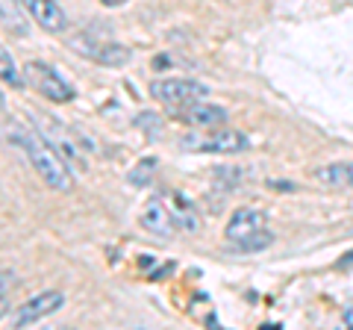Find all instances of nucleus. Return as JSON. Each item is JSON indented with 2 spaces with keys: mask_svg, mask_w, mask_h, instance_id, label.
Wrapping results in <instances>:
<instances>
[{
  "mask_svg": "<svg viewBox=\"0 0 353 330\" xmlns=\"http://www.w3.org/2000/svg\"><path fill=\"white\" fill-rule=\"evenodd\" d=\"M171 113H174V118H180L183 124L201 127V130H212V127H224L227 124V109L215 106V104H206V101H194L189 106L171 109Z\"/></svg>",
  "mask_w": 353,
  "mask_h": 330,
  "instance_id": "0eeeda50",
  "label": "nucleus"
},
{
  "mask_svg": "<svg viewBox=\"0 0 353 330\" xmlns=\"http://www.w3.org/2000/svg\"><path fill=\"white\" fill-rule=\"evenodd\" d=\"M139 124L148 127V136H159V133H162V121L153 118V113H141V115H139Z\"/></svg>",
  "mask_w": 353,
  "mask_h": 330,
  "instance_id": "dca6fc26",
  "label": "nucleus"
},
{
  "mask_svg": "<svg viewBox=\"0 0 353 330\" xmlns=\"http://www.w3.org/2000/svg\"><path fill=\"white\" fill-rule=\"evenodd\" d=\"M103 6H121V3H127V0H101Z\"/></svg>",
  "mask_w": 353,
  "mask_h": 330,
  "instance_id": "f3484780",
  "label": "nucleus"
},
{
  "mask_svg": "<svg viewBox=\"0 0 353 330\" xmlns=\"http://www.w3.org/2000/svg\"><path fill=\"white\" fill-rule=\"evenodd\" d=\"M62 304H65V295H62V292H41V295H36V298H30L27 304H21V310L15 313L12 324H15V327L36 324V322H41V318L53 316Z\"/></svg>",
  "mask_w": 353,
  "mask_h": 330,
  "instance_id": "6e6552de",
  "label": "nucleus"
},
{
  "mask_svg": "<svg viewBox=\"0 0 353 330\" xmlns=\"http://www.w3.org/2000/svg\"><path fill=\"white\" fill-rule=\"evenodd\" d=\"M0 62H3V80H6V86H24V80H21V74H18L15 62H12V57H9V50L0 53Z\"/></svg>",
  "mask_w": 353,
  "mask_h": 330,
  "instance_id": "2eb2a0df",
  "label": "nucleus"
},
{
  "mask_svg": "<svg viewBox=\"0 0 353 330\" xmlns=\"http://www.w3.org/2000/svg\"><path fill=\"white\" fill-rule=\"evenodd\" d=\"M71 48L88 59L106 65V68H118V65L130 62V50L124 45H115V41H92V39L80 36V39L71 41Z\"/></svg>",
  "mask_w": 353,
  "mask_h": 330,
  "instance_id": "39448f33",
  "label": "nucleus"
},
{
  "mask_svg": "<svg viewBox=\"0 0 353 330\" xmlns=\"http://www.w3.org/2000/svg\"><path fill=\"white\" fill-rule=\"evenodd\" d=\"M27 12L32 15V21L48 30V32H62L68 27V18H65V9L57 3V0H24Z\"/></svg>",
  "mask_w": 353,
  "mask_h": 330,
  "instance_id": "9d476101",
  "label": "nucleus"
},
{
  "mask_svg": "<svg viewBox=\"0 0 353 330\" xmlns=\"http://www.w3.org/2000/svg\"><path fill=\"white\" fill-rule=\"evenodd\" d=\"M265 224H268V215H265L262 206H239V210L230 215L224 236L236 245V242H241V239L262 233Z\"/></svg>",
  "mask_w": 353,
  "mask_h": 330,
  "instance_id": "423d86ee",
  "label": "nucleus"
},
{
  "mask_svg": "<svg viewBox=\"0 0 353 330\" xmlns=\"http://www.w3.org/2000/svg\"><path fill=\"white\" fill-rule=\"evenodd\" d=\"M171 215H174V224H176V230H185V233H192V230H197V213H194V206L185 201L183 195H174V210H171Z\"/></svg>",
  "mask_w": 353,
  "mask_h": 330,
  "instance_id": "f8f14e48",
  "label": "nucleus"
},
{
  "mask_svg": "<svg viewBox=\"0 0 353 330\" xmlns=\"http://www.w3.org/2000/svg\"><path fill=\"white\" fill-rule=\"evenodd\" d=\"M315 180L330 189H353V162H330L315 168Z\"/></svg>",
  "mask_w": 353,
  "mask_h": 330,
  "instance_id": "9b49d317",
  "label": "nucleus"
},
{
  "mask_svg": "<svg viewBox=\"0 0 353 330\" xmlns=\"http://www.w3.org/2000/svg\"><path fill=\"white\" fill-rule=\"evenodd\" d=\"M180 145L185 151H197V153H241L250 142L245 133L239 130H209V133H189L183 136Z\"/></svg>",
  "mask_w": 353,
  "mask_h": 330,
  "instance_id": "20e7f679",
  "label": "nucleus"
},
{
  "mask_svg": "<svg viewBox=\"0 0 353 330\" xmlns=\"http://www.w3.org/2000/svg\"><path fill=\"white\" fill-rule=\"evenodd\" d=\"M24 80L30 89H36L41 97H48L53 104H68L74 101V86L62 80L59 71H53L48 62H27L24 65Z\"/></svg>",
  "mask_w": 353,
  "mask_h": 330,
  "instance_id": "f03ea898",
  "label": "nucleus"
},
{
  "mask_svg": "<svg viewBox=\"0 0 353 330\" xmlns=\"http://www.w3.org/2000/svg\"><path fill=\"white\" fill-rule=\"evenodd\" d=\"M271 233L268 230H262V233H256V236H248V239H241V242H236V248L239 251H259V248H265V245H271Z\"/></svg>",
  "mask_w": 353,
  "mask_h": 330,
  "instance_id": "4468645a",
  "label": "nucleus"
},
{
  "mask_svg": "<svg viewBox=\"0 0 353 330\" xmlns=\"http://www.w3.org/2000/svg\"><path fill=\"white\" fill-rule=\"evenodd\" d=\"M141 227L148 230V233L159 236V239H171L174 236V215L171 210L162 204V197H153V201L145 204V210H141Z\"/></svg>",
  "mask_w": 353,
  "mask_h": 330,
  "instance_id": "1a4fd4ad",
  "label": "nucleus"
},
{
  "mask_svg": "<svg viewBox=\"0 0 353 330\" xmlns=\"http://www.w3.org/2000/svg\"><path fill=\"white\" fill-rule=\"evenodd\" d=\"M157 168H159V159H157V157L139 159V162L130 168V174H127L130 186H136V189H145V186H150V183H153V174H157Z\"/></svg>",
  "mask_w": 353,
  "mask_h": 330,
  "instance_id": "ddd939ff",
  "label": "nucleus"
},
{
  "mask_svg": "<svg viewBox=\"0 0 353 330\" xmlns=\"http://www.w3.org/2000/svg\"><path fill=\"white\" fill-rule=\"evenodd\" d=\"M15 145H21L27 151V157L32 162V168L39 171V177L50 186V189H59V192H68L74 186V177L68 171V162H65L62 153L48 145L41 136L36 133H21V130H15Z\"/></svg>",
  "mask_w": 353,
  "mask_h": 330,
  "instance_id": "f257e3e1",
  "label": "nucleus"
},
{
  "mask_svg": "<svg viewBox=\"0 0 353 330\" xmlns=\"http://www.w3.org/2000/svg\"><path fill=\"white\" fill-rule=\"evenodd\" d=\"M150 95L168 109H180V106H189L194 101H203L206 86L197 83V80H189V77H168V80H153Z\"/></svg>",
  "mask_w": 353,
  "mask_h": 330,
  "instance_id": "7ed1b4c3",
  "label": "nucleus"
}]
</instances>
